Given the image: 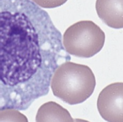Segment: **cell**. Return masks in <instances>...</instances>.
I'll list each match as a JSON object with an SVG mask.
<instances>
[{
  "instance_id": "cell-1",
  "label": "cell",
  "mask_w": 123,
  "mask_h": 122,
  "mask_svg": "<svg viewBox=\"0 0 123 122\" xmlns=\"http://www.w3.org/2000/svg\"><path fill=\"white\" fill-rule=\"evenodd\" d=\"M61 34L31 0H0V110L28 109L49 93L54 71L69 61Z\"/></svg>"
},
{
  "instance_id": "cell-2",
  "label": "cell",
  "mask_w": 123,
  "mask_h": 122,
  "mask_svg": "<svg viewBox=\"0 0 123 122\" xmlns=\"http://www.w3.org/2000/svg\"><path fill=\"white\" fill-rule=\"evenodd\" d=\"M96 83L94 73L88 66L66 61L54 71L50 86L56 98L69 105H75L90 98Z\"/></svg>"
},
{
  "instance_id": "cell-3",
  "label": "cell",
  "mask_w": 123,
  "mask_h": 122,
  "mask_svg": "<svg viewBox=\"0 0 123 122\" xmlns=\"http://www.w3.org/2000/svg\"><path fill=\"white\" fill-rule=\"evenodd\" d=\"M105 34L100 27L90 20H82L69 26L63 35V46L71 55L90 58L104 47Z\"/></svg>"
},
{
  "instance_id": "cell-4",
  "label": "cell",
  "mask_w": 123,
  "mask_h": 122,
  "mask_svg": "<svg viewBox=\"0 0 123 122\" xmlns=\"http://www.w3.org/2000/svg\"><path fill=\"white\" fill-rule=\"evenodd\" d=\"M97 107L102 118L108 122H123V83H111L100 92Z\"/></svg>"
},
{
  "instance_id": "cell-5",
  "label": "cell",
  "mask_w": 123,
  "mask_h": 122,
  "mask_svg": "<svg viewBox=\"0 0 123 122\" xmlns=\"http://www.w3.org/2000/svg\"><path fill=\"white\" fill-rule=\"evenodd\" d=\"M98 16L110 28H123V0H96Z\"/></svg>"
},
{
  "instance_id": "cell-6",
  "label": "cell",
  "mask_w": 123,
  "mask_h": 122,
  "mask_svg": "<svg viewBox=\"0 0 123 122\" xmlns=\"http://www.w3.org/2000/svg\"><path fill=\"white\" fill-rule=\"evenodd\" d=\"M36 122H75L68 110L53 101L43 104L38 110Z\"/></svg>"
},
{
  "instance_id": "cell-7",
  "label": "cell",
  "mask_w": 123,
  "mask_h": 122,
  "mask_svg": "<svg viewBox=\"0 0 123 122\" xmlns=\"http://www.w3.org/2000/svg\"><path fill=\"white\" fill-rule=\"evenodd\" d=\"M0 122H29L25 115L16 109L0 110Z\"/></svg>"
},
{
  "instance_id": "cell-8",
  "label": "cell",
  "mask_w": 123,
  "mask_h": 122,
  "mask_svg": "<svg viewBox=\"0 0 123 122\" xmlns=\"http://www.w3.org/2000/svg\"><path fill=\"white\" fill-rule=\"evenodd\" d=\"M38 6L46 9H52L62 6L68 0H31Z\"/></svg>"
},
{
  "instance_id": "cell-9",
  "label": "cell",
  "mask_w": 123,
  "mask_h": 122,
  "mask_svg": "<svg viewBox=\"0 0 123 122\" xmlns=\"http://www.w3.org/2000/svg\"><path fill=\"white\" fill-rule=\"evenodd\" d=\"M74 122H90L89 121L85 120V119H80V118H76V119H74Z\"/></svg>"
}]
</instances>
